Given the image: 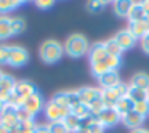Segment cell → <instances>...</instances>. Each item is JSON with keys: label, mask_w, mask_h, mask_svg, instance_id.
I'll use <instances>...</instances> for the list:
<instances>
[{"label": "cell", "mask_w": 149, "mask_h": 133, "mask_svg": "<svg viewBox=\"0 0 149 133\" xmlns=\"http://www.w3.org/2000/svg\"><path fill=\"white\" fill-rule=\"evenodd\" d=\"M43 114H45V119L48 120V123H52V122H63V120L71 114V109L66 107V106L58 104L56 101L50 100L48 103H45Z\"/></svg>", "instance_id": "obj_3"}, {"label": "cell", "mask_w": 149, "mask_h": 133, "mask_svg": "<svg viewBox=\"0 0 149 133\" xmlns=\"http://www.w3.org/2000/svg\"><path fill=\"white\" fill-rule=\"evenodd\" d=\"M16 117H18V122H29V120H34L36 117L32 116L31 112H27L24 107H19V109H16Z\"/></svg>", "instance_id": "obj_33"}, {"label": "cell", "mask_w": 149, "mask_h": 133, "mask_svg": "<svg viewBox=\"0 0 149 133\" xmlns=\"http://www.w3.org/2000/svg\"><path fill=\"white\" fill-rule=\"evenodd\" d=\"M53 5H55L53 0H37L36 2V7L39 8V10H48V8H52Z\"/></svg>", "instance_id": "obj_34"}, {"label": "cell", "mask_w": 149, "mask_h": 133, "mask_svg": "<svg viewBox=\"0 0 149 133\" xmlns=\"http://www.w3.org/2000/svg\"><path fill=\"white\" fill-rule=\"evenodd\" d=\"M127 29L133 34L136 40H141L143 37H146L149 34V23L146 19H141V21H128V26Z\"/></svg>", "instance_id": "obj_13"}, {"label": "cell", "mask_w": 149, "mask_h": 133, "mask_svg": "<svg viewBox=\"0 0 149 133\" xmlns=\"http://www.w3.org/2000/svg\"><path fill=\"white\" fill-rule=\"evenodd\" d=\"M141 48H143V52H144L146 55H149V34L141 39Z\"/></svg>", "instance_id": "obj_35"}, {"label": "cell", "mask_w": 149, "mask_h": 133, "mask_svg": "<svg viewBox=\"0 0 149 133\" xmlns=\"http://www.w3.org/2000/svg\"><path fill=\"white\" fill-rule=\"evenodd\" d=\"M11 45H0V66H7L10 63Z\"/></svg>", "instance_id": "obj_29"}, {"label": "cell", "mask_w": 149, "mask_h": 133, "mask_svg": "<svg viewBox=\"0 0 149 133\" xmlns=\"http://www.w3.org/2000/svg\"><path fill=\"white\" fill-rule=\"evenodd\" d=\"M114 107H116V111L120 114V117H123L125 114H128L130 111H133V107H135V103H133V101H130L127 96H123L120 101H117Z\"/></svg>", "instance_id": "obj_24"}, {"label": "cell", "mask_w": 149, "mask_h": 133, "mask_svg": "<svg viewBox=\"0 0 149 133\" xmlns=\"http://www.w3.org/2000/svg\"><path fill=\"white\" fill-rule=\"evenodd\" d=\"M50 133H71L68 130V127L64 125V122H52L48 123Z\"/></svg>", "instance_id": "obj_31"}, {"label": "cell", "mask_w": 149, "mask_h": 133, "mask_svg": "<svg viewBox=\"0 0 149 133\" xmlns=\"http://www.w3.org/2000/svg\"><path fill=\"white\" fill-rule=\"evenodd\" d=\"M127 84H119L117 87L109 88V90H103V103L106 107H114L117 101H120L123 96H127Z\"/></svg>", "instance_id": "obj_4"}, {"label": "cell", "mask_w": 149, "mask_h": 133, "mask_svg": "<svg viewBox=\"0 0 149 133\" xmlns=\"http://www.w3.org/2000/svg\"><path fill=\"white\" fill-rule=\"evenodd\" d=\"M39 55H40V59L45 64H55L64 55V47L58 40H53V39L45 40L39 48Z\"/></svg>", "instance_id": "obj_2"}, {"label": "cell", "mask_w": 149, "mask_h": 133, "mask_svg": "<svg viewBox=\"0 0 149 133\" xmlns=\"http://www.w3.org/2000/svg\"><path fill=\"white\" fill-rule=\"evenodd\" d=\"M148 104H149V100H148Z\"/></svg>", "instance_id": "obj_44"}, {"label": "cell", "mask_w": 149, "mask_h": 133, "mask_svg": "<svg viewBox=\"0 0 149 133\" xmlns=\"http://www.w3.org/2000/svg\"><path fill=\"white\" fill-rule=\"evenodd\" d=\"M10 26H11V36H19L26 29V21L21 16H10Z\"/></svg>", "instance_id": "obj_23"}, {"label": "cell", "mask_w": 149, "mask_h": 133, "mask_svg": "<svg viewBox=\"0 0 149 133\" xmlns=\"http://www.w3.org/2000/svg\"><path fill=\"white\" fill-rule=\"evenodd\" d=\"M11 36V26H10V16H0V42L8 40Z\"/></svg>", "instance_id": "obj_22"}, {"label": "cell", "mask_w": 149, "mask_h": 133, "mask_svg": "<svg viewBox=\"0 0 149 133\" xmlns=\"http://www.w3.org/2000/svg\"><path fill=\"white\" fill-rule=\"evenodd\" d=\"M127 98L133 103H141V101H148L149 100V91L146 90H141V88H136V87H132L128 85L127 88Z\"/></svg>", "instance_id": "obj_17"}, {"label": "cell", "mask_w": 149, "mask_h": 133, "mask_svg": "<svg viewBox=\"0 0 149 133\" xmlns=\"http://www.w3.org/2000/svg\"><path fill=\"white\" fill-rule=\"evenodd\" d=\"M98 84H100L101 90H109V88L117 87L119 84H122L119 71H109V72H106V74L100 75V77H98Z\"/></svg>", "instance_id": "obj_11"}, {"label": "cell", "mask_w": 149, "mask_h": 133, "mask_svg": "<svg viewBox=\"0 0 149 133\" xmlns=\"http://www.w3.org/2000/svg\"><path fill=\"white\" fill-rule=\"evenodd\" d=\"M104 48H106L107 55L109 56H122V48H120L119 45L116 43V40L114 39H109V40H104Z\"/></svg>", "instance_id": "obj_25"}, {"label": "cell", "mask_w": 149, "mask_h": 133, "mask_svg": "<svg viewBox=\"0 0 149 133\" xmlns=\"http://www.w3.org/2000/svg\"><path fill=\"white\" fill-rule=\"evenodd\" d=\"M133 111H135V112H138L139 116H143V117L146 119V117L149 116V104H148V101L135 103V107H133Z\"/></svg>", "instance_id": "obj_32"}, {"label": "cell", "mask_w": 149, "mask_h": 133, "mask_svg": "<svg viewBox=\"0 0 149 133\" xmlns=\"http://www.w3.org/2000/svg\"><path fill=\"white\" fill-rule=\"evenodd\" d=\"M107 52L104 48V43L103 42H98L90 45V50H88V58H90V64H95V63H100L103 59L107 58Z\"/></svg>", "instance_id": "obj_14"}, {"label": "cell", "mask_w": 149, "mask_h": 133, "mask_svg": "<svg viewBox=\"0 0 149 133\" xmlns=\"http://www.w3.org/2000/svg\"><path fill=\"white\" fill-rule=\"evenodd\" d=\"M3 77H5V74L2 72V69H0V82H2V79H3Z\"/></svg>", "instance_id": "obj_42"}, {"label": "cell", "mask_w": 149, "mask_h": 133, "mask_svg": "<svg viewBox=\"0 0 149 133\" xmlns=\"http://www.w3.org/2000/svg\"><path fill=\"white\" fill-rule=\"evenodd\" d=\"M36 133H50L48 123H37V127H36Z\"/></svg>", "instance_id": "obj_36"}, {"label": "cell", "mask_w": 149, "mask_h": 133, "mask_svg": "<svg viewBox=\"0 0 149 133\" xmlns=\"http://www.w3.org/2000/svg\"><path fill=\"white\" fill-rule=\"evenodd\" d=\"M128 85L149 91V74H146V72H136L135 75H132Z\"/></svg>", "instance_id": "obj_18"}, {"label": "cell", "mask_w": 149, "mask_h": 133, "mask_svg": "<svg viewBox=\"0 0 149 133\" xmlns=\"http://www.w3.org/2000/svg\"><path fill=\"white\" fill-rule=\"evenodd\" d=\"M19 122H18L16 117V109L10 104H5L3 111L0 114V127H5V128H18Z\"/></svg>", "instance_id": "obj_9"}, {"label": "cell", "mask_w": 149, "mask_h": 133, "mask_svg": "<svg viewBox=\"0 0 149 133\" xmlns=\"http://www.w3.org/2000/svg\"><path fill=\"white\" fill-rule=\"evenodd\" d=\"M64 53L71 58H80V56L88 55L90 43L84 34H71L64 42Z\"/></svg>", "instance_id": "obj_1"}, {"label": "cell", "mask_w": 149, "mask_h": 133, "mask_svg": "<svg viewBox=\"0 0 149 133\" xmlns=\"http://www.w3.org/2000/svg\"><path fill=\"white\" fill-rule=\"evenodd\" d=\"M114 40H116V43L122 48V52H127V50H132L133 47L136 45V42L138 40L133 37V34L130 32L128 29H122V31H117L116 34H114V37H112Z\"/></svg>", "instance_id": "obj_8"}, {"label": "cell", "mask_w": 149, "mask_h": 133, "mask_svg": "<svg viewBox=\"0 0 149 133\" xmlns=\"http://www.w3.org/2000/svg\"><path fill=\"white\" fill-rule=\"evenodd\" d=\"M15 93H16L18 96H21L23 100H27V98L32 96L34 93H37V88H36V85L31 84L29 80H19V82H16Z\"/></svg>", "instance_id": "obj_15"}, {"label": "cell", "mask_w": 149, "mask_h": 133, "mask_svg": "<svg viewBox=\"0 0 149 133\" xmlns=\"http://www.w3.org/2000/svg\"><path fill=\"white\" fill-rule=\"evenodd\" d=\"M143 122H144V117L139 116L138 112H135V111H130L128 114H125V116L122 117V123L127 127V128H130V130L141 128Z\"/></svg>", "instance_id": "obj_16"}, {"label": "cell", "mask_w": 149, "mask_h": 133, "mask_svg": "<svg viewBox=\"0 0 149 133\" xmlns=\"http://www.w3.org/2000/svg\"><path fill=\"white\" fill-rule=\"evenodd\" d=\"M107 5V2L104 0H91L87 3V10L91 11V13H100L101 10H104V7Z\"/></svg>", "instance_id": "obj_28"}, {"label": "cell", "mask_w": 149, "mask_h": 133, "mask_svg": "<svg viewBox=\"0 0 149 133\" xmlns=\"http://www.w3.org/2000/svg\"><path fill=\"white\" fill-rule=\"evenodd\" d=\"M0 133H19L18 128H5V127H0Z\"/></svg>", "instance_id": "obj_37"}, {"label": "cell", "mask_w": 149, "mask_h": 133, "mask_svg": "<svg viewBox=\"0 0 149 133\" xmlns=\"http://www.w3.org/2000/svg\"><path fill=\"white\" fill-rule=\"evenodd\" d=\"M132 5H133V2H130V0H117V2L112 3V10L119 18H127Z\"/></svg>", "instance_id": "obj_19"}, {"label": "cell", "mask_w": 149, "mask_h": 133, "mask_svg": "<svg viewBox=\"0 0 149 133\" xmlns=\"http://www.w3.org/2000/svg\"><path fill=\"white\" fill-rule=\"evenodd\" d=\"M15 87H16V80L11 75L5 74V77L0 82V101H3L7 104L10 96H11V93L15 91Z\"/></svg>", "instance_id": "obj_12"}, {"label": "cell", "mask_w": 149, "mask_h": 133, "mask_svg": "<svg viewBox=\"0 0 149 133\" xmlns=\"http://www.w3.org/2000/svg\"><path fill=\"white\" fill-rule=\"evenodd\" d=\"M23 3V0H0V16H8V13L19 8Z\"/></svg>", "instance_id": "obj_20"}, {"label": "cell", "mask_w": 149, "mask_h": 133, "mask_svg": "<svg viewBox=\"0 0 149 133\" xmlns=\"http://www.w3.org/2000/svg\"><path fill=\"white\" fill-rule=\"evenodd\" d=\"M23 107L27 111V112H31L34 117H36L39 112H42V111H43V107H45V101H43L42 95H40L39 91H37V93H34V95H32V96L27 98Z\"/></svg>", "instance_id": "obj_10"}, {"label": "cell", "mask_w": 149, "mask_h": 133, "mask_svg": "<svg viewBox=\"0 0 149 133\" xmlns=\"http://www.w3.org/2000/svg\"><path fill=\"white\" fill-rule=\"evenodd\" d=\"M144 19H146V21H148V23H149V13L146 15V18H144Z\"/></svg>", "instance_id": "obj_43"}, {"label": "cell", "mask_w": 149, "mask_h": 133, "mask_svg": "<svg viewBox=\"0 0 149 133\" xmlns=\"http://www.w3.org/2000/svg\"><path fill=\"white\" fill-rule=\"evenodd\" d=\"M128 21H141L146 18V13L141 7V2H133L132 8H130V13H128Z\"/></svg>", "instance_id": "obj_21"}, {"label": "cell", "mask_w": 149, "mask_h": 133, "mask_svg": "<svg viewBox=\"0 0 149 133\" xmlns=\"http://www.w3.org/2000/svg\"><path fill=\"white\" fill-rule=\"evenodd\" d=\"M74 133H90V130L87 128V127H80L79 130H75Z\"/></svg>", "instance_id": "obj_40"}, {"label": "cell", "mask_w": 149, "mask_h": 133, "mask_svg": "<svg viewBox=\"0 0 149 133\" xmlns=\"http://www.w3.org/2000/svg\"><path fill=\"white\" fill-rule=\"evenodd\" d=\"M36 120H29V122H21L18 125V132L19 133H36Z\"/></svg>", "instance_id": "obj_30"}, {"label": "cell", "mask_w": 149, "mask_h": 133, "mask_svg": "<svg viewBox=\"0 0 149 133\" xmlns=\"http://www.w3.org/2000/svg\"><path fill=\"white\" fill-rule=\"evenodd\" d=\"M63 122H64V125L68 127V130H69L71 133H74L75 130H79V128H80V125H82V120L79 119L77 116H74L72 112L69 114V116L66 117V119L63 120Z\"/></svg>", "instance_id": "obj_26"}, {"label": "cell", "mask_w": 149, "mask_h": 133, "mask_svg": "<svg viewBox=\"0 0 149 133\" xmlns=\"http://www.w3.org/2000/svg\"><path fill=\"white\" fill-rule=\"evenodd\" d=\"M3 107H5V103H3V101H0V114H2V111H3Z\"/></svg>", "instance_id": "obj_41"}, {"label": "cell", "mask_w": 149, "mask_h": 133, "mask_svg": "<svg viewBox=\"0 0 149 133\" xmlns=\"http://www.w3.org/2000/svg\"><path fill=\"white\" fill-rule=\"evenodd\" d=\"M27 61H29V53H27V50L21 45H11L8 66H11V68H23L24 64H27Z\"/></svg>", "instance_id": "obj_7"}, {"label": "cell", "mask_w": 149, "mask_h": 133, "mask_svg": "<svg viewBox=\"0 0 149 133\" xmlns=\"http://www.w3.org/2000/svg\"><path fill=\"white\" fill-rule=\"evenodd\" d=\"M95 119H96L104 128H109V127H114L119 122H122V117H120V114L116 111V107H104Z\"/></svg>", "instance_id": "obj_6"}, {"label": "cell", "mask_w": 149, "mask_h": 133, "mask_svg": "<svg viewBox=\"0 0 149 133\" xmlns=\"http://www.w3.org/2000/svg\"><path fill=\"white\" fill-rule=\"evenodd\" d=\"M71 112L74 114V116H77L80 120H85V119H88V117H91V112H90V109H88V106H85V104H82V103H79L75 107H72Z\"/></svg>", "instance_id": "obj_27"}, {"label": "cell", "mask_w": 149, "mask_h": 133, "mask_svg": "<svg viewBox=\"0 0 149 133\" xmlns=\"http://www.w3.org/2000/svg\"><path fill=\"white\" fill-rule=\"evenodd\" d=\"M130 133H149V130H148V128H143V127H141V128L132 130V132H130Z\"/></svg>", "instance_id": "obj_39"}, {"label": "cell", "mask_w": 149, "mask_h": 133, "mask_svg": "<svg viewBox=\"0 0 149 133\" xmlns=\"http://www.w3.org/2000/svg\"><path fill=\"white\" fill-rule=\"evenodd\" d=\"M77 96H79V101H80L82 104L90 106L95 101L103 98V90H101V88H96V87H82L77 90Z\"/></svg>", "instance_id": "obj_5"}, {"label": "cell", "mask_w": 149, "mask_h": 133, "mask_svg": "<svg viewBox=\"0 0 149 133\" xmlns=\"http://www.w3.org/2000/svg\"><path fill=\"white\" fill-rule=\"evenodd\" d=\"M141 7H143V10H144V13L148 15V13H149V0H144V2H141Z\"/></svg>", "instance_id": "obj_38"}]
</instances>
